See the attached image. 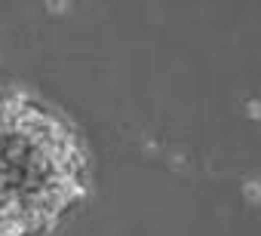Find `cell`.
I'll return each mask as SVG.
<instances>
[{"instance_id":"1","label":"cell","mask_w":261,"mask_h":236,"mask_svg":"<svg viewBox=\"0 0 261 236\" xmlns=\"http://www.w3.org/2000/svg\"><path fill=\"white\" fill-rule=\"evenodd\" d=\"M86 190L77 132L34 98L0 95V236H34Z\"/></svg>"}]
</instances>
